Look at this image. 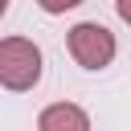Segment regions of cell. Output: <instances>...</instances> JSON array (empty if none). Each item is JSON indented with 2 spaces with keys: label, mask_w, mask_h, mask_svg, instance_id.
Listing matches in <instances>:
<instances>
[{
  "label": "cell",
  "mask_w": 131,
  "mask_h": 131,
  "mask_svg": "<svg viewBox=\"0 0 131 131\" xmlns=\"http://www.w3.org/2000/svg\"><path fill=\"white\" fill-rule=\"evenodd\" d=\"M37 127L41 131H86L90 127V115L74 102H53L37 115Z\"/></svg>",
  "instance_id": "3957f363"
},
{
  "label": "cell",
  "mask_w": 131,
  "mask_h": 131,
  "mask_svg": "<svg viewBox=\"0 0 131 131\" xmlns=\"http://www.w3.org/2000/svg\"><path fill=\"white\" fill-rule=\"evenodd\" d=\"M37 82H41V49L29 37H4L0 41V86L25 94Z\"/></svg>",
  "instance_id": "6da1fadb"
},
{
  "label": "cell",
  "mask_w": 131,
  "mask_h": 131,
  "mask_svg": "<svg viewBox=\"0 0 131 131\" xmlns=\"http://www.w3.org/2000/svg\"><path fill=\"white\" fill-rule=\"evenodd\" d=\"M37 4H41V8L49 12V16H61V12H70V8H78L82 0H37Z\"/></svg>",
  "instance_id": "277c9868"
},
{
  "label": "cell",
  "mask_w": 131,
  "mask_h": 131,
  "mask_svg": "<svg viewBox=\"0 0 131 131\" xmlns=\"http://www.w3.org/2000/svg\"><path fill=\"white\" fill-rule=\"evenodd\" d=\"M115 12H119L123 25H131V0H115Z\"/></svg>",
  "instance_id": "5b68a950"
},
{
  "label": "cell",
  "mask_w": 131,
  "mask_h": 131,
  "mask_svg": "<svg viewBox=\"0 0 131 131\" xmlns=\"http://www.w3.org/2000/svg\"><path fill=\"white\" fill-rule=\"evenodd\" d=\"M4 12H8V0H0V16H4Z\"/></svg>",
  "instance_id": "8992f818"
},
{
  "label": "cell",
  "mask_w": 131,
  "mask_h": 131,
  "mask_svg": "<svg viewBox=\"0 0 131 131\" xmlns=\"http://www.w3.org/2000/svg\"><path fill=\"white\" fill-rule=\"evenodd\" d=\"M66 45H70V57H74L82 70H106V66L115 61V53H119L115 33H111L106 25H98V20L74 25L70 37H66Z\"/></svg>",
  "instance_id": "7a4b0ae2"
}]
</instances>
